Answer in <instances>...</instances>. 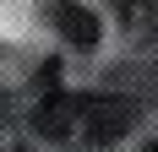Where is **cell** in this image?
<instances>
[{
  "label": "cell",
  "mask_w": 158,
  "mask_h": 152,
  "mask_svg": "<svg viewBox=\"0 0 158 152\" xmlns=\"http://www.w3.org/2000/svg\"><path fill=\"white\" fill-rule=\"evenodd\" d=\"M49 22H55V27H60V38H71L77 49H93V44H98V16L87 11V6L60 0V6H49Z\"/></svg>",
  "instance_id": "obj_2"
},
{
  "label": "cell",
  "mask_w": 158,
  "mask_h": 152,
  "mask_svg": "<svg viewBox=\"0 0 158 152\" xmlns=\"http://www.w3.org/2000/svg\"><path fill=\"white\" fill-rule=\"evenodd\" d=\"M33 125L55 141H120L136 125V103L131 98H104V92H87V98L55 92V98L38 103Z\"/></svg>",
  "instance_id": "obj_1"
}]
</instances>
